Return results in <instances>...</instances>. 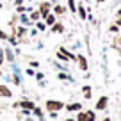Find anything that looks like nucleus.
Here are the masks:
<instances>
[{
  "mask_svg": "<svg viewBox=\"0 0 121 121\" xmlns=\"http://www.w3.org/2000/svg\"><path fill=\"white\" fill-rule=\"evenodd\" d=\"M66 121H75V119H66Z\"/></svg>",
  "mask_w": 121,
  "mask_h": 121,
  "instance_id": "27",
  "label": "nucleus"
},
{
  "mask_svg": "<svg viewBox=\"0 0 121 121\" xmlns=\"http://www.w3.org/2000/svg\"><path fill=\"white\" fill-rule=\"evenodd\" d=\"M53 23H55V16H53V14H48V16H46V25L52 27Z\"/></svg>",
  "mask_w": 121,
  "mask_h": 121,
  "instance_id": "8",
  "label": "nucleus"
},
{
  "mask_svg": "<svg viewBox=\"0 0 121 121\" xmlns=\"http://www.w3.org/2000/svg\"><path fill=\"white\" fill-rule=\"evenodd\" d=\"M117 25H121V18H119V20H117Z\"/></svg>",
  "mask_w": 121,
  "mask_h": 121,
  "instance_id": "26",
  "label": "nucleus"
},
{
  "mask_svg": "<svg viewBox=\"0 0 121 121\" xmlns=\"http://www.w3.org/2000/svg\"><path fill=\"white\" fill-rule=\"evenodd\" d=\"M48 11H50V4H48V2H43V4H41V9H39V14L46 18V16H48Z\"/></svg>",
  "mask_w": 121,
  "mask_h": 121,
  "instance_id": "2",
  "label": "nucleus"
},
{
  "mask_svg": "<svg viewBox=\"0 0 121 121\" xmlns=\"http://www.w3.org/2000/svg\"><path fill=\"white\" fill-rule=\"evenodd\" d=\"M77 60H78V66L82 69H87V60H86V57H84V55H78V57H77Z\"/></svg>",
  "mask_w": 121,
  "mask_h": 121,
  "instance_id": "5",
  "label": "nucleus"
},
{
  "mask_svg": "<svg viewBox=\"0 0 121 121\" xmlns=\"http://www.w3.org/2000/svg\"><path fill=\"white\" fill-rule=\"evenodd\" d=\"M5 38H7V36H5V32H4V30H0V39H5Z\"/></svg>",
  "mask_w": 121,
  "mask_h": 121,
  "instance_id": "21",
  "label": "nucleus"
},
{
  "mask_svg": "<svg viewBox=\"0 0 121 121\" xmlns=\"http://www.w3.org/2000/svg\"><path fill=\"white\" fill-rule=\"evenodd\" d=\"M18 105H20V107H23V109H29V110H32V109H34V103H32V102H29V100L18 102Z\"/></svg>",
  "mask_w": 121,
  "mask_h": 121,
  "instance_id": "4",
  "label": "nucleus"
},
{
  "mask_svg": "<svg viewBox=\"0 0 121 121\" xmlns=\"http://www.w3.org/2000/svg\"><path fill=\"white\" fill-rule=\"evenodd\" d=\"M68 5H69V11H75V0H68Z\"/></svg>",
  "mask_w": 121,
  "mask_h": 121,
  "instance_id": "16",
  "label": "nucleus"
},
{
  "mask_svg": "<svg viewBox=\"0 0 121 121\" xmlns=\"http://www.w3.org/2000/svg\"><path fill=\"white\" fill-rule=\"evenodd\" d=\"M29 121H30V119H29Z\"/></svg>",
  "mask_w": 121,
  "mask_h": 121,
  "instance_id": "31",
  "label": "nucleus"
},
{
  "mask_svg": "<svg viewBox=\"0 0 121 121\" xmlns=\"http://www.w3.org/2000/svg\"><path fill=\"white\" fill-rule=\"evenodd\" d=\"M32 112H34L38 117H43V110H41V109H38V107H34V109H32Z\"/></svg>",
  "mask_w": 121,
  "mask_h": 121,
  "instance_id": "12",
  "label": "nucleus"
},
{
  "mask_svg": "<svg viewBox=\"0 0 121 121\" xmlns=\"http://www.w3.org/2000/svg\"><path fill=\"white\" fill-rule=\"evenodd\" d=\"M86 116H87V121H95V112H93V110L86 112Z\"/></svg>",
  "mask_w": 121,
  "mask_h": 121,
  "instance_id": "14",
  "label": "nucleus"
},
{
  "mask_svg": "<svg viewBox=\"0 0 121 121\" xmlns=\"http://www.w3.org/2000/svg\"><path fill=\"white\" fill-rule=\"evenodd\" d=\"M2 62H4V55H2V50H0V66H2Z\"/></svg>",
  "mask_w": 121,
  "mask_h": 121,
  "instance_id": "24",
  "label": "nucleus"
},
{
  "mask_svg": "<svg viewBox=\"0 0 121 121\" xmlns=\"http://www.w3.org/2000/svg\"><path fill=\"white\" fill-rule=\"evenodd\" d=\"M0 7H2V5H0Z\"/></svg>",
  "mask_w": 121,
  "mask_h": 121,
  "instance_id": "30",
  "label": "nucleus"
},
{
  "mask_svg": "<svg viewBox=\"0 0 121 121\" xmlns=\"http://www.w3.org/2000/svg\"><path fill=\"white\" fill-rule=\"evenodd\" d=\"M22 2L23 0H16V5H22Z\"/></svg>",
  "mask_w": 121,
  "mask_h": 121,
  "instance_id": "25",
  "label": "nucleus"
},
{
  "mask_svg": "<svg viewBox=\"0 0 121 121\" xmlns=\"http://www.w3.org/2000/svg\"><path fill=\"white\" fill-rule=\"evenodd\" d=\"M5 55H7V59H9V60H13V53H11V50H5Z\"/></svg>",
  "mask_w": 121,
  "mask_h": 121,
  "instance_id": "18",
  "label": "nucleus"
},
{
  "mask_svg": "<svg viewBox=\"0 0 121 121\" xmlns=\"http://www.w3.org/2000/svg\"><path fill=\"white\" fill-rule=\"evenodd\" d=\"M16 11H18V13H23V11H25V7H23V5H18V7H16Z\"/></svg>",
  "mask_w": 121,
  "mask_h": 121,
  "instance_id": "19",
  "label": "nucleus"
},
{
  "mask_svg": "<svg viewBox=\"0 0 121 121\" xmlns=\"http://www.w3.org/2000/svg\"><path fill=\"white\" fill-rule=\"evenodd\" d=\"M107 102H109V98H107V96H102V98L98 100V103H96V109L98 110H103L107 107Z\"/></svg>",
  "mask_w": 121,
  "mask_h": 121,
  "instance_id": "3",
  "label": "nucleus"
},
{
  "mask_svg": "<svg viewBox=\"0 0 121 121\" xmlns=\"http://www.w3.org/2000/svg\"><path fill=\"white\" fill-rule=\"evenodd\" d=\"M23 34H25V29H23V27H22V29H18V36H23Z\"/></svg>",
  "mask_w": 121,
  "mask_h": 121,
  "instance_id": "20",
  "label": "nucleus"
},
{
  "mask_svg": "<svg viewBox=\"0 0 121 121\" xmlns=\"http://www.w3.org/2000/svg\"><path fill=\"white\" fill-rule=\"evenodd\" d=\"M105 121H110V119H109V117H107V119H105Z\"/></svg>",
  "mask_w": 121,
  "mask_h": 121,
  "instance_id": "28",
  "label": "nucleus"
},
{
  "mask_svg": "<svg viewBox=\"0 0 121 121\" xmlns=\"http://www.w3.org/2000/svg\"><path fill=\"white\" fill-rule=\"evenodd\" d=\"M68 110H78L80 109V103H71V105H66Z\"/></svg>",
  "mask_w": 121,
  "mask_h": 121,
  "instance_id": "9",
  "label": "nucleus"
},
{
  "mask_svg": "<svg viewBox=\"0 0 121 121\" xmlns=\"http://www.w3.org/2000/svg\"><path fill=\"white\" fill-rule=\"evenodd\" d=\"M30 66H32V68H38V66H39V62H36V60H32V62H30Z\"/></svg>",
  "mask_w": 121,
  "mask_h": 121,
  "instance_id": "22",
  "label": "nucleus"
},
{
  "mask_svg": "<svg viewBox=\"0 0 121 121\" xmlns=\"http://www.w3.org/2000/svg\"><path fill=\"white\" fill-rule=\"evenodd\" d=\"M64 30V27L60 25V23H53L52 25V32H62Z\"/></svg>",
  "mask_w": 121,
  "mask_h": 121,
  "instance_id": "7",
  "label": "nucleus"
},
{
  "mask_svg": "<svg viewBox=\"0 0 121 121\" xmlns=\"http://www.w3.org/2000/svg\"><path fill=\"white\" fill-rule=\"evenodd\" d=\"M38 29L39 30H45V23H38Z\"/></svg>",
  "mask_w": 121,
  "mask_h": 121,
  "instance_id": "23",
  "label": "nucleus"
},
{
  "mask_svg": "<svg viewBox=\"0 0 121 121\" xmlns=\"http://www.w3.org/2000/svg\"><path fill=\"white\" fill-rule=\"evenodd\" d=\"M11 95H13L11 89H7L5 86H0V96H7V98H9Z\"/></svg>",
  "mask_w": 121,
  "mask_h": 121,
  "instance_id": "6",
  "label": "nucleus"
},
{
  "mask_svg": "<svg viewBox=\"0 0 121 121\" xmlns=\"http://www.w3.org/2000/svg\"><path fill=\"white\" fill-rule=\"evenodd\" d=\"M84 96H86V98H91V87L89 86L84 87Z\"/></svg>",
  "mask_w": 121,
  "mask_h": 121,
  "instance_id": "10",
  "label": "nucleus"
},
{
  "mask_svg": "<svg viewBox=\"0 0 121 121\" xmlns=\"http://www.w3.org/2000/svg\"><path fill=\"white\" fill-rule=\"evenodd\" d=\"M55 13H57V14H62V13H64V7H62V5H57V7H55Z\"/></svg>",
  "mask_w": 121,
  "mask_h": 121,
  "instance_id": "17",
  "label": "nucleus"
},
{
  "mask_svg": "<svg viewBox=\"0 0 121 121\" xmlns=\"http://www.w3.org/2000/svg\"><path fill=\"white\" fill-rule=\"evenodd\" d=\"M119 14H121V9H119Z\"/></svg>",
  "mask_w": 121,
  "mask_h": 121,
  "instance_id": "29",
  "label": "nucleus"
},
{
  "mask_svg": "<svg viewBox=\"0 0 121 121\" xmlns=\"http://www.w3.org/2000/svg\"><path fill=\"white\" fill-rule=\"evenodd\" d=\"M77 121H87V116H86V112H80L78 116H77Z\"/></svg>",
  "mask_w": 121,
  "mask_h": 121,
  "instance_id": "13",
  "label": "nucleus"
},
{
  "mask_svg": "<svg viewBox=\"0 0 121 121\" xmlns=\"http://www.w3.org/2000/svg\"><path fill=\"white\" fill-rule=\"evenodd\" d=\"M62 107H64V103L57 102V100H48V102H46V109H48L50 112H57V110H60Z\"/></svg>",
  "mask_w": 121,
  "mask_h": 121,
  "instance_id": "1",
  "label": "nucleus"
},
{
  "mask_svg": "<svg viewBox=\"0 0 121 121\" xmlns=\"http://www.w3.org/2000/svg\"><path fill=\"white\" fill-rule=\"evenodd\" d=\"M78 14H80V18H86V9H84L82 5L78 7Z\"/></svg>",
  "mask_w": 121,
  "mask_h": 121,
  "instance_id": "15",
  "label": "nucleus"
},
{
  "mask_svg": "<svg viewBox=\"0 0 121 121\" xmlns=\"http://www.w3.org/2000/svg\"><path fill=\"white\" fill-rule=\"evenodd\" d=\"M39 16H41V14H39V11H34L32 14H30V20H32V22H36V20H39Z\"/></svg>",
  "mask_w": 121,
  "mask_h": 121,
  "instance_id": "11",
  "label": "nucleus"
}]
</instances>
